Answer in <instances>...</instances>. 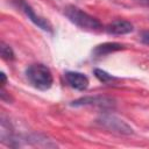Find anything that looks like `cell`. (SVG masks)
I'll use <instances>...</instances> for the list:
<instances>
[{
  "label": "cell",
  "instance_id": "6da1fadb",
  "mask_svg": "<svg viewBox=\"0 0 149 149\" xmlns=\"http://www.w3.org/2000/svg\"><path fill=\"white\" fill-rule=\"evenodd\" d=\"M26 77L31 86L41 91L49 90L54 83V77L50 69L41 63L29 65L26 69Z\"/></svg>",
  "mask_w": 149,
  "mask_h": 149
},
{
  "label": "cell",
  "instance_id": "7a4b0ae2",
  "mask_svg": "<svg viewBox=\"0 0 149 149\" xmlns=\"http://www.w3.org/2000/svg\"><path fill=\"white\" fill-rule=\"evenodd\" d=\"M64 15L69 19L70 22H72L74 26L79 27L80 29L95 31V30H99L102 28L101 22L97 17L90 15L88 13L81 10L78 7L66 6L64 8Z\"/></svg>",
  "mask_w": 149,
  "mask_h": 149
},
{
  "label": "cell",
  "instance_id": "3957f363",
  "mask_svg": "<svg viewBox=\"0 0 149 149\" xmlns=\"http://www.w3.org/2000/svg\"><path fill=\"white\" fill-rule=\"evenodd\" d=\"M95 122L104 129H107L108 132L120 134V135H132L134 133L133 128L122 119L111 115V114H102L100 115Z\"/></svg>",
  "mask_w": 149,
  "mask_h": 149
},
{
  "label": "cell",
  "instance_id": "277c9868",
  "mask_svg": "<svg viewBox=\"0 0 149 149\" xmlns=\"http://www.w3.org/2000/svg\"><path fill=\"white\" fill-rule=\"evenodd\" d=\"M13 3H14V6L19 9V10H21L35 26H37L38 28H41L42 30H44V31H48V33H52V26H51V23L47 20V19H44V17H42L41 15H38V14H36V12L33 9V7L29 5V3H27L24 0H13Z\"/></svg>",
  "mask_w": 149,
  "mask_h": 149
},
{
  "label": "cell",
  "instance_id": "5b68a950",
  "mask_svg": "<svg viewBox=\"0 0 149 149\" xmlns=\"http://www.w3.org/2000/svg\"><path fill=\"white\" fill-rule=\"evenodd\" d=\"M73 107H80V106H95L100 108H111L115 105V100L111 97L106 95H87V97H81L79 99L73 100L71 104Z\"/></svg>",
  "mask_w": 149,
  "mask_h": 149
},
{
  "label": "cell",
  "instance_id": "8992f818",
  "mask_svg": "<svg viewBox=\"0 0 149 149\" xmlns=\"http://www.w3.org/2000/svg\"><path fill=\"white\" fill-rule=\"evenodd\" d=\"M64 78L66 84L77 90V91H85L88 87V78L81 73V72H77V71H68L64 73Z\"/></svg>",
  "mask_w": 149,
  "mask_h": 149
},
{
  "label": "cell",
  "instance_id": "52a82bcc",
  "mask_svg": "<svg viewBox=\"0 0 149 149\" xmlns=\"http://www.w3.org/2000/svg\"><path fill=\"white\" fill-rule=\"evenodd\" d=\"M134 30V26L127 20H114L105 27V31L109 35H126Z\"/></svg>",
  "mask_w": 149,
  "mask_h": 149
},
{
  "label": "cell",
  "instance_id": "ba28073f",
  "mask_svg": "<svg viewBox=\"0 0 149 149\" xmlns=\"http://www.w3.org/2000/svg\"><path fill=\"white\" fill-rule=\"evenodd\" d=\"M125 49V45L121 43H116V42H106V43H101L94 47V49L92 50V54L95 57H102L106 55H109L112 52L119 51Z\"/></svg>",
  "mask_w": 149,
  "mask_h": 149
},
{
  "label": "cell",
  "instance_id": "9c48e42d",
  "mask_svg": "<svg viewBox=\"0 0 149 149\" xmlns=\"http://www.w3.org/2000/svg\"><path fill=\"white\" fill-rule=\"evenodd\" d=\"M0 52H1L2 59H5V61H8L9 62V61H13L15 58V55H14L13 49L8 44H6L5 42H1V44H0Z\"/></svg>",
  "mask_w": 149,
  "mask_h": 149
},
{
  "label": "cell",
  "instance_id": "30bf717a",
  "mask_svg": "<svg viewBox=\"0 0 149 149\" xmlns=\"http://www.w3.org/2000/svg\"><path fill=\"white\" fill-rule=\"evenodd\" d=\"M94 76H95L101 83H111V81H113V80L116 79L114 76L109 74L108 72H106V71H104V70H101V69H95V70H94Z\"/></svg>",
  "mask_w": 149,
  "mask_h": 149
},
{
  "label": "cell",
  "instance_id": "8fae6325",
  "mask_svg": "<svg viewBox=\"0 0 149 149\" xmlns=\"http://www.w3.org/2000/svg\"><path fill=\"white\" fill-rule=\"evenodd\" d=\"M140 38H141V42H142V43L149 45V30H144V31H142Z\"/></svg>",
  "mask_w": 149,
  "mask_h": 149
},
{
  "label": "cell",
  "instance_id": "7c38bea8",
  "mask_svg": "<svg viewBox=\"0 0 149 149\" xmlns=\"http://www.w3.org/2000/svg\"><path fill=\"white\" fill-rule=\"evenodd\" d=\"M0 77H1V86L3 87V86L6 85V81H7V78H6V74H5L3 72H1V73H0Z\"/></svg>",
  "mask_w": 149,
  "mask_h": 149
},
{
  "label": "cell",
  "instance_id": "4fadbf2b",
  "mask_svg": "<svg viewBox=\"0 0 149 149\" xmlns=\"http://www.w3.org/2000/svg\"><path fill=\"white\" fill-rule=\"evenodd\" d=\"M137 1L143 3V5H146V6H149V0H137Z\"/></svg>",
  "mask_w": 149,
  "mask_h": 149
}]
</instances>
